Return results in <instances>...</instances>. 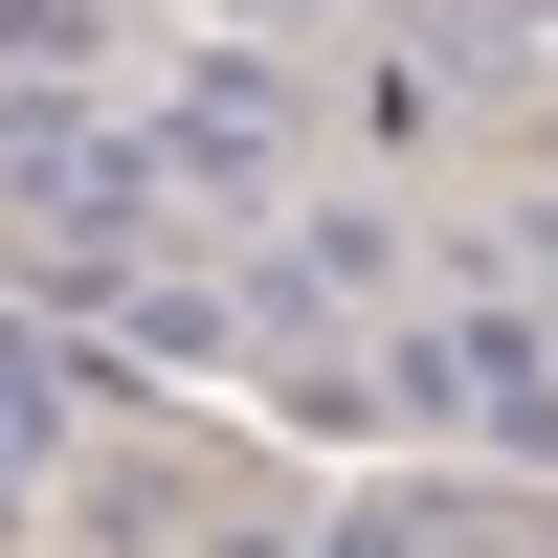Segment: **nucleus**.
I'll list each match as a JSON object with an SVG mask.
<instances>
[{
    "instance_id": "1",
    "label": "nucleus",
    "mask_w": 558,
    "mask_h": 558,
    "mask_svg": "<svg viewBox=\"0 0 558 558\" xmlns=\"http://www.w3.org/2000/svg\"><path fill=\"white\" fill-rule=\"evenodd\" d=\"M402 402H447V425H492V447H558V357L514 336V313H470V336H425V357H402Z\"/></svg>"
}]
</instances>
